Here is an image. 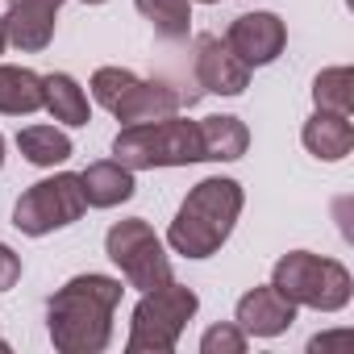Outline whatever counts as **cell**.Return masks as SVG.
<instances>
[{
    "instance_id": "cell-23",
    "label": "cell",
    "mask_w": 354,
    "mask_h": 354,
    "mask_svg": "<svg viewBox=\"0 0 354 354\" xmlns=\"http://www.w3.org/2000/svg\"><path fill=\"white\" fill-rule=\"evenodd\" d=\"M5 46H9V34H5V17H0V55H5Z\"/></svg>"
},
{
    "instance_id": "cell-19",
    "label": "cell",
    "mask_w": 354,
    "mask_h": 354,
    "mask_svg": "<svg viewBox=\"0 0 354 354\" xmlns=\"http://www.w3.org/2000/svg\"><path fill=\"white\" fill-rule=\"evenodd\" d=\"M133 5L154 26L158 38H167V42L188 38V30H192V0H133Z\"/></svg>"
},
{
    "instance_id": "cell-11",
    "label": "cell",
    "mask_w": 354,
    "mask_h": 354,
    "mask_svg": "<svg viewBox=\"0 0 354 354\" xmlns=\"http://www.w3.org/2000/svg\"><path fill=\"white\" fill-rule=\"evenodd\" d=\"M59 9H63V0H9V13H5L9 46H17L21 55L46 50L55 42Z\"/></svg>"
},
{
    "instance_id": "cell-4",
    "label": "cell",
    "mask_w": 354,
    "mask_h": 354,
    "mask_svg": "<svg viewBox=\"0 0 354 354\" xmlns=\"http://www.w3.org/2000/svg\"><path fill=\"white\" fill-rule=\"evenodd\" d=\"M271 288L283 292L296 308L342 313L354 296V275L337 259H325L313 250H292L271 267Z\"/></svg>"
},
{
    "instance_id": "cell-20",
    "label": "cell",
    "mask_w": 354,
    "mask_h": 354,
    "mask_svg": "<svg viewBox=\"0 0 354 354\" xmlns=\"http://www.w3.org/2000/svg\"><path fill=\"white\" fill-rule=\"evenodd\" d=\"M313 104L321 113H337L350 117L354 113V71L350 67H325L313 80Z\"/></svg>"
},
{
    "instance_id": "cell-3",
    "label": "cell",
    "mask_w": 354,
    "mask_h": 354,
    "mask_svg": "<svg viewBox=\"0 0 354 354\" xmlns=\"http://www.w3.org/2000/svg\"><path fill=\"white\" fill-rule=\"evenodd\" d=\"M113 158L125 162L129 171H154V167H192L205 162L201 146V125L171 113L158 121L142 125H121L113 138Z\"/></svg>"
},
{
    "instance_id": "cell-12",
    "label": "cell",
    "mask_w": 354,
    "mask_h": 354,
    "mask_svg": "<svg viewBox=\"0 0 354 354\" xmlns=\"http://www.w3.org/2000/svg\"><path fill=\"white\" fill-rule=\"evenodd\" d=\"M234 321H238V329H242L246 337H279V333L292 329L296 304H292L283 292H275L271 283H267V288H250V292L238 300Z\"/></svg>"
},
{
    "instance_id": "cell-27",
    "label": "cell",
    "mask_w": 354,
    "mask_h": 354,
    "mask_svg": "<svg viewBox=\"0 0 354 354\" xmlns=\"http://www.w3.org/2000/svg\"><path fill=\"white\" fill-rule=\"evenodd\" d=\"M0 350H9V342H5V337H0Z\"/></svg>"
},
{
    "instance_id": "cell-21",
    "label": "cell",
    "mask_w": 354,
    "mask_h": 354,
    "mask_svg": "<svg viewBox=\"0 0 354 354\" xmlns=\"http://www.w3.org/2000/svg\"><path fill=\"white\" fill-rule=\"evenodd\" d=\"M246 333L238 329V321L230 325H209L201 337V354H246Z\"/></svg>"
},
{
    "instance_id": "cell-8",
    "label": "cell",
    "mask_w": 354,
    "mask_h": 354,
    "mask_svg": "<svg viewBox=\"0 0 354 354\" xmlns=\"http://www.w3.org/2000/svg\"><path fill=\"white\" fill-rule=\"evenodd\" d=\"M104 254L121 267L125 283H129V288H138V292L162 288V283L171 279L167 246H162V238L150 230V221H142V217L113 221V225H109V234H104Z\"/></svg>"
},
{
    "instance_id": "cell-24",
    "label": "cell",
    "mask_w": 354,
    "mask_h": 354,
    "mask_svg": "<svg viewBox=\"0 0 354 354\" xmlns=\"http://www.w3.org/2000/svg\"><path fill=\"white\" fill-rule=\"evenodd\" d=\"M0 167H5V133H0Z\"/></svg>"
},
{
    "instance_id": "cell-26",
    "label": "cell",
    "mask_w": 354,
    "mask_h": 354,
    "mask_svg": "<svg viewBox=\"0 0 354 354\" xmlns=\"http://www.w3.org/2000/svg\"><path fill=\"white\" fill-rule=\"evenodd\" d=\"M201 5H221V0H201Z\"/></svg>"
},
{
    "instance_id": "cell-10",
    "label": "cell",
    "mask_w": 354,
    "mask_h": 354,
    "mask_svg": "<svg viewBox=\"0 0 354 354\" xmlns=\"http://www.w3.org/2000/svg\"><path fill=\"white\" fill-rule=\"evenodd\" d=\"M196 80L213 96H242L250 88V67L230 50L225 38L201 34L196 38Z\"/></svg>"
},
{
    "instance_id": "cell-1",
    "label": "cell",
    "mask_w": 354,
    "mask_h": 354,
    "mask_svg": "<svg viewBox=\"0 0 354 354\" xmlns=\"http://www.w3.org/2000/svg\"><path fill=\"white\" fill-rule=\"evenodd\" d=\"M121 279L75 275L46 300V329L59 354H100L113 342V313L121 304Z\"/></svg>"
},
{
    "instance_id": "cell-2",
    "label": "cell",
    "mask_w": 354,
    "mask_h": 354,
    "mask_svg": "<svg viewBox=\"0 0 354 354\" xmlns=\"http://www.w3.org/2000/svg\"><path fill=\"white\" fill-rule=\"evenodd\" d=\"M242 205H246V192L238 180L209 175V180H201L184 196L180 213H175V221L167 230V246L184 259H213L230 242V234L242 217Z\"/></svg>"
},
{
    "instance_id": "cell-7",
    "label": "cell",
    "mask_w": 354,
    "mask_h": 354,
    "mask_svg": "<svg viewBox=\"0 0 354 354\" xmlns=\"http://www.w3.org/2000/svg\"><path fill=\"white\" fill-rule=\"evenodd\" d=\"M84 213H88V201H84V188H80V175L59 171V175H46V180L30 184L17 196L13 225L21 234H30V238H46L55 230L75 225Z\"/></svg>"
},
{
    "instance_id": "cell-16",
    "label": "cell",
    "mask_w": 354,
    "mask_h": 354,
    "mask_svg": "<svg viewBox=\"0 0 354 354\" xmlns=\"http://www.w3.org/2000/svg\"><path fill=\"white\" fill-rule=\"evenodd\" d=\"M42 109H46L59 125H71V129H80V125L92 121L88 96H84V88H80L67 71H50V75H42Z\"/></svg>"
},
{
    "instance_id": "cell-17",
    "label": "cell",
    "mask_w": 354,
    "mask_h": 354,
    "mask_svg": "<svg viewBox=\"0 0 354 354\" xmlns=\"http://www.w3.org/2000/svg\"><path fill=\"white\" fill-rule=\"evenodd\" d=\"M42 109V75L30 67L0 63V113L5 117H30Z\"/></svg>"
},
{
    "instance_id": "cell-14",
    "label": "cell",
    "mask_w": 354,
    "mask_h": 354,
    "mask_svg": "<svg viewBox=\"0 0 354 354\" xmlns=\"http://www.w3.org/2000/svg\"><path fill=\"white\" fill-rule=\"evenodd\" d=\"M300 142H304V150H308L313 158H321V162H342V158L354 150V125H350V117H337V113H321V109H317V113L304 121Z\"/></svg>"
},
{
    "instance_id": "cell-9",
    "label": "cell",
    "mask_w": 354,
    "mask_h": 354,
    "mask_svg": "<svg viewBox=\"0 0 354 354\" xmlns=\"http://www.w3.org/2000/svg\"><path fill=\"white\" fill-rule=\"evenodd\" d=\"M225 42H230V50H234L250 71H254V67H271V63L283 55V46H288V26H283L275 13H242V17L230 26Z\"/></svg>"
},
{
    "instance_id": "cell-22",
    "label": "cell",
    "mask_w": 354,
    "mask_h": 354,
    "mask_svg": "<svg viewBox=\"0 0 354 354\" xmlns=\"http://www.w3.org/2000/svg\"><path fill=\"white\" fill-rule=\"evenodd\" d=\"M17 279H21V259H17V250H13V246L0 242V292H9Z\"/></svg>"
},
{
    "instance_id": "cell-13",
    "label": "cell",
    "mask_w": 354,
    "mask_h": 354,
    "mask_svg": "<svg viewBox=\"0 0 354 354\" xmlns=\"http://www.w3.org/2000/svg\"><path fill=\"white\" fill-rule=\"evenodd\" d=\"M80 188H84L88 209H117L138 192V180H133V171L125 162L100 158V162H88L80 171Z\"/></svg>"
},
{
    "instance_id": "cell-25",
    "label": "cell",
    "mask_w": 354,
    "mask_h": 354,
    "mask_svg": "<svg viewBox=\"0 0 354 354\" xmlns=\"http://www.w3.org/2000/svg\"><path fill=\"white\" fill-rule=\"evenodd\" d=\"M80 5H104V0H80Z\"/></svg>"
},
{
    "instance_id": "cell-5",
    "label": "cell",
    "mask_w": 354,
    "mask_h": 354,
    "mask_svg": "<svg viewBox=\"0 0 354 354\" xmlns=\"http://www.w3.org/2000/svg\"><path fill=\"white\" fill-rule=\"evenodd\" d=\"M196 308H201V296L188 283H175V279L142 292V300L133 304L125 350L129 354H171L180 346L188 321L196 317Z\"/></svg>"
},
{
    "instance_id": "cell-15",
    "label": "cell",
    "mask_w": 354,
    "mask_h": 354,
    "mask_svg": "<svg viewBox=\"0 0 354 354\" xmlns=\"http://www.w3.org/2000/svg\"><path fill=\"white\" fill-rule=\"evenodd\" d=\"M201 125V146H205V158L209 162H238L246 150H250V129L242 117H230V113H213Z\"/></svg>"
},
{
    "instance_id": "cell-18",
    "label": "cell",
    "mask_w": 354,
    "mask_h": 354,
    "mask_svg": "<svg viewBox=\"0 0 354 354\" xmlns=\"http://www.w3.org/2000/svg\"><path fill=\"white\" fill-rule=\"evenodd\" d=\"M17 150H21L26 162H34V167H59V162H67V158L75 154L71 138H67L63 129H55V125H26V129L17 133Z\"/></svg>"
},
{
    "instance_id": "cell-6",
    "label": "cell",
    "mask_w": 354,
    "mask_h": 354,
    "mask_svg": "<svg viewBox=\"0 0 354 354\" xmlns=\"http://www.w3.org/2000/svg\"><path fill=\"white\" fill-rule=\"evenodd\" d=\"M88 88H92V100L100 109H109L121 125L158 121V117L180 113V104H184V96L167 80H138L125 67H96Z\"/></svg>"
}]
</instances>
